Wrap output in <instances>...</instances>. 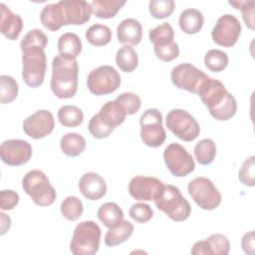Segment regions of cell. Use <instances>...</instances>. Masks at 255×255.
I'll use <instances>...</instances> for the list:
<instances>
[{
  "instance_id": "obj_12",
  "label": "cell",
  "mask_w": 255,
  "mask_h": 255,
  "mask_svg": "<svg viewBox=\"0 0 255 255\" xmlns=\"http://www.w3.org/2000/svg\"><path fill=\"white\" fill-rule=\"evenodd\" d=\"M163 160L169 172L176 177H184L195 169L192 155L181 144L169 143L163 150Z\"/></svg>"
},
{
  "instance_id": "obj_7",
  "label": "cell",
  "mask_w": 255,
  "mask_h": 255,
  "mask_svg": "<svg viewBox=\"0 0 255 255\" xmlns=\"http://www.w3.org/2000/svg\"><path fill=\"white\" fill-rule=\"evenodd\" d=\"M148 38L153 44V50L157 59L162 62H170L179 55V47L174 41V31L171 25L163 22L150 29Z\"/></svg>"
},
{
  "instance_id": "obj_36",
  "label": "cell",
  "mask_w": 255,
  "mask_h": 255,
  "mask_svg": "<svg viewBox=\"0 0 255 255\" xmlns=\"http://www.w3.org/2000/svg\"><path fill=\"white\" fill-rule=\"evenodd\" d=\"M19 87L16 80L8 75L0 76V102L10 104L18 96Z\"/></svg>"
},
{
  "instance_id": "obj_47",
  "label": "cell",
  "mask_w": 255,
  "mask_h": 255,
  "mask_svg": "<svg viewBox=\"0 0 255 255\" xmlns=\"http://www.w3.org/2000/svg\"><path fill=\"white\" fill-rule=\"evenodd\" d=\"M0 216H1V235H4L10 229L11 219L9 216H7L3 212H0Z\"/></svg>"
},
{
  "instance_id": "obj_28",
  "label": "cell",
  "mask_w": 255,
  "mask_h": 255,
  "mask_svg": "<svg viewBox=\"0 0 255 255\" xmlns=\"http://www.w3.org/2000/svg\"><path fill=\"white\" fill-rule=\"evenodd\" d=\"M60 147L64 154L70 157H76L83 153L86 148V139L77 132H68L62 136Z\"/></svg>"
},
{
  "instance_id": "obj_17",
  "label": "cell",
  "mask_w": 255,
  "mask_h": 255,
  "mask_svg": "<svg viewBox=\"0 0 255 255\" xmlns=\"http://www.w3.org/2000/svg\"><path fill=\"white\" fill-rule=\"evenodd\" d=\"M55 128V120L48 110H39L27 117L23 122L24 132L33 139H41L49 135Z\"/></svg>"
},
{
  "instance_id": "obj_4",
  "label": "cell",
  "mask_w": 255,
  "mask_h": 255,
  "mask_svg": "<svg viewBox=\"0 0 255 255\" xmlns=\"http://www.w3.org/2000/svg\"><path fill=\"white\" fill-rule=\"evenodd\" d=\"M102 231L92 220L78 223L70 242V251L74 255H94L99 251Z\"/></svg>"
},
{
  "instance_id": "obj_13",
  "label": "cell",
  "mask_w": 255,
  "mask_h": 255,
  "mask_svg": "<svg viewBox=\"0 0 255 255\" xmlns=\"http://www.w3.org/2000/svg\"><path fill=\"white\" fill-rule=\"evenodd\" d=\"M241 24L238 18L232 14H224L220 16L211 32L212 40L215 44L230 48L234 46L241 34Z\"/></svg>"
},
{
  "instance_id": "obj_27",
  "label": "cell",
  "mask_w": 255,
  "mask_h": 255,
  "mask_svg": "<svg viewBox=\"0 0 255 255\" xmlns=\"http://www.w3.org/2000/svg\"><path fill=\"white\" fill-rule=\"evenodd\" d=\"M97 216L104 226L112 228L124 220V211L117 203L106 202L98 209Z\"/></svg>"
},
{
  "instance_id": "obj_34",
  "label": "cell",
  "mask_w": 255,
  "mask_h": 255,
  "mask_svg": "<svg viewBox=\"0 0 255 255\" xmlns=\"http://www.w3.org/2000/svg\"><path fill=\"white\" fill-rule=\"evenodd\" d=\"M61 213L67 220L76 221L78 220L84 211L83 202L77 196H68L66 197L60 206Z\"/></svg>"
},
{
  "instance_id": "obj_23",
  "label": "cell",
  "mask_w": 255,
  "mask_h": 255,
  "mask_svg": "<svg viewBox=\"0 0 255 255\" xmlns=\"http://www.w3.org/2000/svg\"><path fill=\"white\" fill-rule=\"evenodd\" d=\"M59 55L66 59L76 60L82 52V41L75 33H64L60 36L57 43Z\"/></svg>"
},
{
  "instance_id": "obj_38",
  "label": "cell",
  "mask_w": 255,
  "mask_h": 255,
  "mask_svg": "<svg viewBox=\"0 0 255 255\" xmlns=\"http://www.w3.org/2000/svg\"><path fill=\"white\" fill-rule=\"evenodd\" d=\"M205 240L208 243L211 255H227L230 251L229 240L223 234H211Z\"/></svg>"
},
{
  "instance_id": "obj_31",
  "label": "cell",
  "mask_w": 255,
  "mask_h": 255,
  "mask_svg": "<svg viewBox=\"0 0 255 255\" xmlns=\"http://www.w3.org/2000/svg\"><path fill=\"white\" fill-rule=\"evenodd\" d=\"M59 123L67 128L79 127L84 121L83 111L73 105L62 106L57 114Z\"/></svg>"
},
{
  "instance_id": "obj_45",
  "label": "cell",
  "mask_w": 255,
  "mask_h": 255,
  "mask_svg": "<svg viewBox=\"0 0 255 255\" xmlns=\"http://www.w3.org/2000/svg\"><path fill=\"white\" fill-rule=\"evenodd\" d=\"M241 246L246 254L253 255L255 251V235L254 231L251 230L245 233L241 239Z\"/></svg>"
},
{
  "instance_id": "obj_44",
  "label": "cell",
  "mask_w": 255,
  "mask_h": 255,
  "mask_svg": "<svg viewBox=\"0 0 255 255\" xmlns=\"http://www.w3.org/2000/svg\"><path fill=\"white\" fill-rule=\"evenodd\" d=\"M19 194L12 189H3L0 191V208L2 210H11L19 203Z\"/></svg>"
},
{
  "instance_id": "obj_39",
  "label": "cell",
  "mask_w": 255,
  "mask_h": 255,
  "mask_svg": "<svg viewBox=\"0 0 255 255\" xmlns=\"http://www.w3.org/2000/svg\"><path fill=\"white\" fill-rule=\"evenodd\" d=\"M238 179L239 181L246 186H254L255 184V156L250 155L247 157L239 171H238Z\"/></svg>"
},
{
  "instance_id": "obj_40",
  "label": "cell",
  "mask_w": 255,
  "mask_h": 255,
  "mask_svg": "<svg viewBox=\"0 0 255 255\" xmlns=\"http://www.w3.org/2000/svg\"><path fill=\"white\" fill-rule=\"evenodd\" d=\"M229 4L233 6L235 9L240 10L242 14V18L246 24V26L250 30H254L255 22H254V6L255 2L253 0L250 1H229Z\"/></svg>"
},
{
  "instance_id": "obj_22",
  "label": "cell",
  "mask_w": 255,
  "mask_h": 255,
  "mask_svg": "<svg viewBox=\"0 0 255 255\" xmlns=\"http://www.w3.org/2000/svg\"><path fill=\"white\" fill-rule=\"evenodd\" d=\"M98 116L107 126L115 129L125 122L127 114L121 104L115 99L104 104L98 113Z\"/></svg>"
},
{
  "instance_id": "obj_8",
  "label": "cell",
  "mask_w": 255,
  "mask_h": 255,
  "mask_svg": "<svg viewBox=\"0 0 255 255\" xmlns=\"http://www.w3.org/2000/svg\"><path fill=\"white\" fill-rule=\"evenodd\" d=\"M166 128L178 138L192 141L200 133V127L193 116L181 109L169 111L165 119Z\"/></svg>"
},
{
  "instance_id": "obj_11",
  "label": "cell",
  "mask_w": 255,
  "mask_h": 255,
  "mask_svg": "<svg viewBox=\"0 0 255 255\" xmlns=\"http://www.w3.org/2000/svg\"><path fill=\"white\" fill-rule=\"evenodd\" d=\"M140 138L149 147L160 146L165 138L166 132L162 126V114L157 109H147L139 119Z\"/></svg>"
},
{
  "instance_id": "obj_32",
  "label": "cell",
  "mask_w": 255,
  "mask_h": 255,
  "mask_svg": "<svg viewBox=\"0 0 255 255\" xmlns=\"http://www.w3.org/2000/svg\"><path fill=\"white\" fill-rule=\"evenodd\" d=\"M85 36L91 45L102 47L108 45L111 42L112 31L108 26L96 23L87 29Z\"/></svg>"
},
{
  "instance_id": "obj_3",
  "label": "cell",
  "mask_w": 255,
  "mask_h": 255,
  "mask_svg": "<svg viewBox=\"0 0 255 255\" xmlns=\"http://www.w3.org/2000/svg\"><path fill=\"white\" fill-rule=\"evenodd\" d=\"M79 65L77 60H70L57 55L52 62L51 90L58 99H71L78 90Z\"/></svg>"
},
{
  "instance_id": "obj_2",
  "label": "cell",
  "mask_w": 255,
  "mask_h": 255,
  "mask_svg": "<svg viewBox=\"0 0 255 255\" xmlns=\"http://www.w3.org/2000/svg\"><path fill=\"white\" fill-rule=\"evenodd\" d=\"M197 95L211 117L217 121H228L236 114L237 103L234 96L217 79L209 76L204 79L197 89Z\"/></svg>"
},
{
  "instance_id": "obj_25",
  "label": "cell",
  "mask_w": 255,
  "mask_h": 255,
  "mask_svg": "<svg viewBox=\"0 0 255 255\" xmlns=\"http://www.w3.org/2000/svg\"><path fill=\"white\" fill-rule=\"evenodd\" d=\"M40 21L50 31H58L65 25L63 11L59 2L46 5L40 13Z\"/></svg>"
},
{
  "instance_id": "obj_37",
  "label": "cell",
  "mask_w": 255,
  "mask_h": 255,
  "mask_svg": "<svg viewBox=\"0 0 255 255\" xmlns=\"http://www.w3.org/2000/svg\"><path fill=\"white\" fill-rule=\"evenodd\" d=\"M173 0H151L148 4L150 15L155 19H164L169 17L174 10Z\"/></svg>"
},
{
  "instance_id": "obj_21",
  "label": "cell",
  "mask_w": 255,
  "mask_h": 255,
  "mask_svg": "<svg viewBox=\"0 0 255 255\" xmlns=\"http://www.w3.org/2000/svg\"><path fill=\"white\" fill-rule=\"evenodd\" d=\"M117 37L118 41L125 45L134 46L139 44L142 37L141 24L133 18L124 19L118 25Z\"/></svg>"
},
{
  "instance_id": "obj_1",
  "label": "cell",
  "mask_w": 255,
  "mask_h": 255,
  "mask_svg": "<svg viewBox=\"0 0 255 255\" xmlns=\"http://www.w3.org/2000/svg\"><path fill=\"white\" fill-rule=\"evenodd\" d=\"M48 44L47 35L40 29L30 30L22 39V78L31 88L40 87L47 71L45 48Z\"/></svg>"
},
{
  "instance_id": "obj_30",
  "label": "cell",
  "mask_w": 255,
  "mask_h": 255,
  "mask_svg": "<svg viewBox=\"0 0 255 255\" xmlns=\"http://www.w3.org/2000/svg\"><path fill=\"white\" fill-rule=\"evenodd\" d=\"M116 63L123 72H133L138 65V57L135 50L129 45H124L117 51Z\"/></svg>"
},
{
  "instance_id": "obj_6",
  "label": "cell",
  "mask_w": 255,
  "mask_h": 255,
  "mask_svg": "<svg viewBox=\"0 0 255 255\" xmlns=\"http://www.w3.org/2000/svg\"><path fill=\"white\" fill-rule=\"evenodd\" d=\"M22 187L39 206H49L56 200L55 188L51 185L48 176L39 169H32L24 175Z\"/></svg>"
},
{
  "instance_id": "obj_5",
  "label": "cell",
  "mask_w": 255,
  "mask_h": 255,
  "mask_svg": "<svg viewBox=\"0 0 255 255\" xmlns=\"http://www.w3.org/2000/svg\"><path fill=\"white\" fill-rule=\"evenodd\" d=\"M154 203L158 210L176 222L186 220L191 213L189 202L183 197L179 188L172 184H164Z\"/></svg>"
},
{
  "instance_id": "obj_35",
  "label": "cell",
  "mask_w": 255,
  "mask_h": 255,
  "mask_svg": "<svg viewBox=\"0 0 255 255\" xmlns=\"http://www.w3.org/2000/svg\"><path fill=\"white\" fill-rule=\"evenodd\" d=\"M228 56L225 52L218 49L209 50L204 56L205 67L211 72H221L228 66Z\"/></svg>"
},
{
  "instance_id": "obj_41",
  "label": "cell",
  "mask_w": 255,
  "mask_h": 255,
  "mask_svg": "<svg viewBox=\"0 0 255 255\" xmlns=\"http://www.w3.org/2000/svg\"><path fill=\"white\" fill-rule=\"evenodd\" d=\"M116 100L121 104L127 116L137 113L141 106V101L139 97L136 94H133L131 92L123 93L120 96H118Z\"/></svg>"
},
{
  "instance_id": "obj_19",
  "label": "cell",
  "mask_w": 255,
  "mask_h": 255,
  "mask_svg": "<svg viewBox=\"0 0 255 255\" xmlns=\"http://www.w3.org/2000/svg\"><path fill=\"white\" fill-rule=\"evenodd\" d=\"M79 189L87 199L99 200L107 193V183L99 173L89 171L80 178Z\"/></svg>"
},
{
  "instance_id": "obj_9",
  "label": "cell",
  "mask_w": 255,
  "mask_h": 255,
  "mask_svg": "<svg viewBox=\"0 0 255 255\" xmlns=\"http://www.w3.org/2000/svg\"><path fill=\"white\" fill-rule=\"evenodd\" d=\"M187 190L190 197L203 210H213L221 202V193L207 177L193 178L188 182Z\"/></svg>"
},
{
  "instance_id": "obj_15",
  "label": "cell",
  "mask_w": 255,
  "mask_h": 255,
  "mask_svg": "<svg viewBox=\"0 0 255 255\" xmlns=\"http://www.w3.org/2000/svg\"><path fill=\"white\" fill-rule=\"evenodd\" d=\"M31 144L20 138L7 139L1 143L0 156L2 161L11 166H19L27 163L32 157Z\"/></svg>"
},
{
  "instance_id": "obj_33",
  "label": "cell",
  "mask_w": 255,
  "mask_h": 255,
  "mask_svg": "<svg viewBox=\"0 0 255 255\" xmlns=\"http://www.w3.org/2000/svg\"><path fill=\"white\" fill-rule=\"evenodd\" d=\"M194 155L199 164H210L216 155V145L211 138H203L194 146Z\"/></svg>"
},
{
  "instance_id": "obj_10",
  "label": "cell",
  "mask_w": 255,
  "mask_h": 255,
  "mask_svg": "<svg viewBox=\"0 0 255 255\" xmlns=\"http://www.w3.org/2000/svg\"><path fill=\"white\" fill-rule=\"evenodd\" d=\"M121 82V76L118 71L109 65L100 66L92 70L87 78L88 89L96 96L113 94L120 88Z\"/></svg>"
},
{
  "instance_id": "obj_43",
  "label": "cell",
  "mask_w": 255,
  "mask_h": 255,
  "mask_svg": "<svg viewBox=\"0 0 255 255\" xmlns=\"http://www.w3.org/2000/svg\"><path fill=\"white\" fill-rule=\"evenodd\" d=\"M88 129L90 131V133L95 137V138H106L108 137L113 131L114 128L108 127L98 116V114L94 115L89 124H88Z\"/></svg>"
},
{
  "instance_id": "obj_29",
  "label": "cell",
  "mask_w": 255,
  "mask_h": 255,
  "mask_svg": "<svg viewBox=\"0 0 255 255\" xmlns=\"http://www.w3.org/2000/svg\"><path fill=\"white\" fill-rule=\"evenodd\" d=\"M126 5V1L121 0H94L91 3L92 13L100 19H110Z\"/></svg>"
},
{
  "instance_id": "obj_20",
  "label": "cell",
  "mask_w": 255,
  "mask_h": 255,
  "mask_svg": "<svg viewBox=\"0 0 255 255\" xmlns=\"http://www.w3.org/2000/svg\"><path fill=\"white\" fill-rule=\"evenodd\" d=\"M0 31L8 40L15 41L23 30V20L4 3L0 4Z\"/></svg>"
},
{
  "instance_id": "obj_42",
  "label": "cell",
  "mask_w": 255,
  "mask_h": 255,
  "mask_svg": "<svg viewBox=\"0 0 255 255\" xmlns=\"http://www.w3.org/2000/svg\"><path fill=\"white\" fill-rule=\"evenodd\" d=\"M128 214L135 222L145 223L152 218L153 210L148 204L143 202H137L129 207Z\"/></svg>"
},
{
  "instance_id": "obj_26",
  "label": "cell",
  "mask_w": 255,
  "mask_h": 255,
  "mask_svg": "<svg viewBox=\"0 0 255 255\" xmlns=\"http://www.w3.org/2000/svg\"><path fill=\"white\" fill-rule=\"evenodd\" d=\"M133 233V225L128 220H122L115 227L109 228L105 235V244L114 247L126 242Z\"/></svg>"
},
{
  "instance_id": "obj_14",
  "label": "cell",
  "mask_w": 255,
  "mask_h": 255,
  "mask_svg": "<svg viewBox=\"0 0 255 255\" xmlns=\"http://www.w3.org/2000/svg\"><path fill=\"white\" fill-rule=\"evenodd\" d=\"M207 77L208 75L190 63L179 64L170 73L171 82L176 88L192 94H197L198 87Z\"/></svg>"
},
{
  "instance_id": "obj_24",
  "label": "cell",
  "mask_w": 255,
  "mask_h": 255,
  "mask_svg": "<svg viewBox=\"0 0 255 255\" xmlns=\"http://www.w3.org/2000/svg\"><path fill=\"white\" fill-rule=\"evenodd\" d=\"M203 14L194 8H188L180 13L178 25L182 32L188 35L197 34L203 27Z\"/></svg>"
},
{
  "instance_id": "obj_16",
  "label": "cell",
  "mask_w": 255,
  "mask_h": 255,
  "mask_svg": "<svg viewBox=\"0 0 255 255\" xmlns=\"http://www.w3.org/2000/svg\"><path fill=\"white\" fill-rule=\"evenodd\" d=\"M163 182L153 176L137 175L130 179L128 192L138 201H154L163 189Z\"/></svg>"
},
{
  "instance_id": "obj_18",
  "label": "cell",
  "mask_w": 255,
  "mask_h": 255,
  "mask_svg": "<svg viewBox=\"0 0 255 255\" xmlns=\"http://www.w3.org/2000/svg\"><path fill=\"white\" fill-rule=\"evenodd\" d=\"M64 16L65 25H83L90 21L91 3L85 0H69L59 2Z\"/></svg>"
},
{
  "instance_id": "obj_46",
  "label": "cell",
  "mask_w": 255,
  "mask_h": 255,
  "mask_svg": "<svg viewBox=\"0 0 255 255\" xmlns=\"http://www.w3.org/2000/svg\"><path fill=\"white\" fill-rule=\"evenodd\" d=\"M190 253L192 255H211L208 243L206 240H200L193 244Z\"/></svg>"
}]
</instances>
